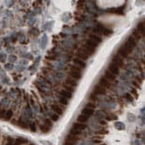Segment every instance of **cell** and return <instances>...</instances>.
<instances>
[{
  "mask_svg": "<svg viewBox=\"0 0 145 145\" xmlns=\"http://www.w3.org/2000/svg\"><path fill=\"white\" fill-rule=\"evenodd\" d=\"M77 142H73V141H70V140H64V143L63 145H76Z\"/></svg>",
  "mask_w": 145,
  "mask_h": 145,
  "instance_id": "obj_28",
  "label": "cell"
},
{
  "mask_svg": "<svg viewBox=\"0 0 145 145\" xmlns=\"http://www.w3.org/2000/svg\"><path fill=\"white\" fill-rule=\"evenodd\" d=\"M87 125L84 124V123H74L73 125H72V129H77V130H80V131H83L84 129H87Z\"/></svg>",
  "mask_w": 145,
  "mask_h": 145,
  "instance_id": "obj_2",
  "label": "cell"
},
{
  "mask_svg": "<svg viewBox=\"0 0 145 145\" xmlns=\"http://www.w3.org/2000/svg\"><path fill=\"white\" fill-rule=\"evenodd\" d=\"M44 124L47 125V126H49V127H50V128H51V126H52V122H51V120H50V119H45V120H44Z\"/></svg>",
  "mask_w": 145,
  "mask_h": 145,
  "instance_id": "obj_35",
  "label": "cell"
},
{
  "mask_svg": "<svg viewBox=\"0 0 145 145\" xmlns=\"http://www.w3.org/2000/svg\"><path fill=\"white\" fill-rule=\"evenodd\" d=\"M31 104H34V101H33V98L32 97H31Z\"/></svg>",
  "mask_w": 145,
  "mask_h": 145,
  "instance_id": "obj_43",
  "label": "cell"
},
{
  "mask_svg": "<svg viewBox=\"0 0 145 145\" xmlns=\"http://www.w3.org/2000/svg\"><path fill=\"white\" fill-rule=\"evenodd\" d=\"M82 113H83V115H84V116H92V115L94 114V110H92V109H89V108H84L83 110H82Z\"/></svg>",
  "mask_w": 145,
  "mask_h": 145,
  "instance_id": "obj_13",
  "label": "cell"
},
{
  "mask_svg": "<svg viewBox=\"0 0 145 145\" xmlns=\"http://www.w3.org/2000/svg\"><path fill=\"white\" fill-rule=\"evenodd\" d=\"M93 143H95V144H101V143H103V142L100 141L99 139H93Z\"/></svg>",
  "mask_w": 145,
  "mask_h": 145,
  "instance_id": "obj_39",
  "label": "cell"
},
{
  "mask_svg": "<svg viewBox=\"0 0 145 145\" xmlns=\"http://www.w3.org/2000/svg\"><path fill=\"white\" fill-rule=\"evenodd\" d=\"M113 64H116L117 67L118 66H120V67L123 66V59H122V57H118V56H114V57H113Z\"/></svg>",
  "mask_w": 145,
  "mask_h": 145,
  "instance_id": "obj_6",
  "label": "cell"
},
{
  "mask_svg": "<svg viewBox=\"0 0 145 145\" xmlns=\"http://www.w3.org/2000/svg\"><path fill=\"white\" fill-rule=\"evenodd\" d=\"M90 39H91V40L95 41L96 43H101L102 41H103V39L101 38V37H99V36L97 35H95V34H91V35H90Z\"/></svg>",
  "mask_w": 145,
  "mask_h": 145,
  "instance_id": "obj_22",
  "label": "cell"
},
{
  "mask_svg": "<svg viewBox=\"0 0 145 145\" xmlns=\"http://www.w3.org/2000/svg\"><path fill=\"white\" fill-rule=\"evenodd\" d=\"M82 52H83V53H85L87 56H90V55H93L94 54V52H95V50L94 49H92V48H90V47H89V46H87V45H83V48H82L81 50Z\"/></svg>",
  "mask_w": 145,
  "mask_h": 145,
  "instance_id": "obj_3",
  "label": "cell"
},
{
  "mask_svg": "<svg viewBox=\"0 0 145 145\" xmlns=\"http://www.w3.org/2000/svg\"><path fill=\"white\" fill-rule=\"evenodd\" d=\"M86 108H89V109H92V110H94V109L96 108V103H91V102H90V103H87L86 105Z\"/></svg>",
  "mask_w": 145,
  "mask_h": 145,
  "instance_id": "obj_33",
  "label": "cell"
},
{
  "mask_svg": "<svg viewBox=\"0 0 145 145\" xmlns=\"http://www.w3.org/2000/svg\"><path fill=\"white\" fill-rule=\"evenodd\" d=\"M0 90H1V86H0Z\"/></svg>",
  "mask_w": 145,
  "mask_h": 145,
  "instance_id": "obj_45",
  "label": "cell"
},
{
  "mask_svg": "<svg viewBox=\"0 0 145 145\" xmlns=\"http://www.w3.org/2000/svg\"><path fill=\"white\" fill-rule=\"evenodd\" d=\"M73 62H74V64H77L79 66H81L82 68H85V66H86V64H85L84 61L80 60V59H78V58H74Z\"/></svg>",
  "mask_w": 145,
  "mask_h": 145,
  "instance_id": "obj_19",
  "label": "cell"
},
{
  "mask_svg": "<svg viewBox=\"0 0 145 145\" xmlns=\"http://www.w3.org/2000/svg\"><path fill=\"white\" fill-rule=\"evenodd\" d=\"M96 134H97V135H106V134H108V130H107V129H100V130L97 131V132H96Z\"/></svg>",
  "mask_w": 145,
  "mask_h": 145,
  "instance_id": "obj_31",
  "label": "cell"
},
{
  "mask_svg": "<svg viewBox=\"0 0 145 145\" xmlns=\"http://www.w3.org/2000/svg\"><path fill=\"white\" fill-rule=\"evenodd\" d=\"M99 123H100V124H101V125H106V124H107L106 122H105V121H103V120H100Z\"/></svg>",
  "mask_w": 145,
  "mask_h": 145,
  "instance_id": "obj_41",
  "label": "cell"
},
{
  "mask_svg": "<svg viewBox=\"0 0 145 145\" xmlns=\"http://www.w3.org/2000/svg\"><path fill=\"white\" fill-rule=\"evenodd\" d=\"M133 84H134L135 86H137V87H138V83H136V82H133Z\"/></svg>",
  "mask_w": 145,
  "mask_h": 145,
  "instance_id": "obj_44",
  "label": "cell"
},
{
  "mask_svg": "<svg viewBox=\"0 0 145 145\" xmlns=\"http://www.w3.org/2000/svg\"><path fill=\"white\" fill-rule=\"evenodd\" d=\"M59 93H60V95L62 96V97L66 98V99H70V98H71V97H72L71 93L69 92V91H67V90H61Z\"/></svg>",
  "mask_w": 145,
  "mask_h": 145,
  "instance_id": "obj_12",
  "label": "cell"
},
{
  "mask_svg": "<svg viewBox=\"0 0 145 145\" xmlns=\"http://www.w3.org/2000/svg\"><path fill=\"white\" fill-rule=\"evenodd\" d=\"M116 119H117V117L114 114H110V116H106V120H108V121H113V120H116Z\"/></svg>",
  "mask_w": 145,
  "mask_h": 145,
  "instance_id": "obj_27",
  "label": "cell"
},
{
  "mask_svg": "<svg viewBox=\"0 0 145 145\" xmlns=\"http://www.w3.org/2000/svg\"><path fill=\"white\" fill-rule=\"evenodd\" d=\"M89 117L86 116H84V115L81 114V115H79L78 116H77V121H78V123H86L87 121H88Z\"/></svg>",
  "mask_w": 145,
  "mask_h": 145,
  "instance_id": "obj_20",
  "label": "cell"
},
{
  "mask_svg": "<svg viewBox=\"0 0 145 145\" xmlns=\"http://www.w3.org/2000/svg\"><path fill=\"white\" fill-rule=\"evenodd\" d=\"M99 83H100V86L103 87V88H110V82L108 81V80H106V79L104 78V77H102V78H100L99 80Z\"/></svg>",
  "mask_w": 145,
  "mask_h": 145,
  "instance_id": "obj_9",
  "label": "cell"
},
{
  "mask_svg": "<svg viewBox=\"0 0 145 145\" xmlns=\"http://www.w3.org/2000/svg\"><path fill=\"white\" fill-rule=\"evenodd\" d=\"M98 31H99V32H101L102 34H103V35H110V34L112 33V31H110L109 29H107V28H105L103 25H101V24H99L98 25Z\"/></svg>",
  "mask_w": 145,
  "mask_h": 145,
  "instance_id": "obj_5",
  "label": "cell"
},
{
  "mask_svg": "<svg viewBox=\"0 0 145 145\" xmlns=\"http://www.w3.org/2000/svg\"><path fill=\"white\" fill-rule=\"evenodd\" d=\"M135 46H136V40H135V38L133 37H129L126 40V42L124 43L123 47H124L126 50H128L130 52L131 50H132Z\"/></svg>",
  "mask_w": 145,
  "mask_h": 145,
  "instance_id": "obj_1",
  "label": "cell"
},
{
  "mask_svg": "<svg viewBox=\"0 0 145 145\" xmlns=\"http://www.w3.org/2000/svg\"><path fill=\"white\" fill-rule=\"evenodd\" d=\"M39 129H40L41 132L44 133V134H47V133H49L50 130V127L47 126V125H45V124H40L39 125Z\"/></svg>",
  "mask_w": 145,
  "mask_h": 145,
  "instance_id": "obj_16",
  "label": "cell"
},
{
  "mask_svg": "<svg viewBox=\"0 0 145 145\" xmlns=\"http://www.w3.org/2000/svg\"><path fill=\"white\" fill-rule=\"evenodd\" d=\"M65 84L69 85V86H72V87H76L77 85V83L76 80H74L73 78H71V77H68V78L66 79V83Z\"/></svg>",
  "mask_w": 145,
  "mask_h": 145,
  "instance_id": "obj_17",
  "label": "cell"
},
{
  "mask_svg": "<svg viewBox=\"0 0 145 145\" xmlns=\"http://www.w3.org/2000/svg\"><path fill=\"white\" fill-rule=\"evenodd\" d=\"M5 113H6V110H4V109L0 110V119L4 120V116H5Z\"/></svg>",
  "mask_w": 145,
  "mask_h": 145,
  "instance_id": "obj_32",
  "label": "cell"
},
{
  "mask_svg": "<svg viewBox=\"0 0 145 145\" xmlns=\"http://www.w3.org/2000/svg\"><path fill=\"white\" fill-rule=\"evenodd\" d=\"M64 88H65V90H67V91H69V92H73L74 91V88H71L70 86H69V85H67V84H64Z\"/></svg>",
  "mask_w": 145,
  "mask_h": 145,
  "instance_id": "obj_34",
  "label": "cell"
},
{
  "mask_svg": "<svg viewBox=\"0 0 145 145\" xmlns=\"http://www.w3.org/2000/svg\"><path fill=\"white\" fill-rule=\"evenodd\" d=\"M69 134H71V135H74V136H79L80 135L82 134V131L80 130H77V129H70V133Z\"/></svg>",
  "mask_w": 145,
  "mask_h": 145,
  "instance_id": "obj_25",
  "label": "cell"
},
{
  "mask_svg": "<svg viewBox=\"0 0 145 145\" xmlns=\"http://www.w3.org/2000/svg\"><path fill=\"white\" fill-rule=\"evenodd\" d=\"M108 71H110L111 74H113V75L116 76L119 74V69H118V67L116 66V64H111L109 65V70Z\"/></svg>",
  "mask_w": 145,
  "mask_h": 145,
  "instance_id": "obj_4",
  "label": "cell"
},
{
  "mask_svg": "<svg viewBox=\"0 0 145 145\" xmlns=\"http://www.w3.org/2000/svg\"><path fill=\"white\" fill-rule=\"evenodd\" d=\"M131 92H132V94L135 96V97H136V96H137V94H136V91L135 90H131Z\"/></svg>",
  "mask_w": 145,
  "mask_h": 145,
  "instance_id": "obj_42",
  "label": "cell"
},
{
  "mask_svg": "<svg viewBox=\"0 0 145 145\" xmlns=\"http://www.w3.org/2000/svg\"><path fill=\"white\" fill-rule=\"evenodd\" d=\"M51 109L54 110V111H56V113H57L58 115H62L63 114V110L59 106H57V105L53 104L51 106Z\"/></svg>",
  "mask_w": 145,
  "mask_h": 145,
  "instance_id": "obj_24",
  "label": "cell"
},
{
  "mask_svg": "<svg viewBox=\"0 0 145 145\" xmlns=\"http://www.w3.org/2000/svg\"><path fill=\"white\" fill-rule=\"evenodd\" d=\"M118 54H119L122 57H127L129 56V51L128 50H126L123 46H122V47H120L119 49H118Z\"/></svg>",
  "mask_w": 145,
  "mask_h": 145,
  "instance_id": "obj_8",
  "label": "cell"
},
{
  "mask_svg": "<svg viewBox=\"0 0 145 145\" xmlns=\"http://www.w3.org/2000/svg\"><path fill=\"white\" fill-rule=\"evenodd\" d=\"M57 120H58V116L56 114H53L51 116V121H54V122H57Z\"/></svg>",
  "mask_w": 145,
  "mask_h": 145,
  "instance_id": "obj_38",
  "label": "cell"
},
{
  "mask_svg": "<svg viewBox=\"0 0 145 145\" xmlns=\"http://www.w3.org/2000/svg\"><path fill=\"white\" fill-rule=\"evenodd\" d=\"M106 90L103 87L100 86L99 84L97 85V86L94 88V93L93 94H99V95H104Z\"/></svg>",
  "mask_w": 145,
  "mask_h": 145,
  "instance_id": "obj_7",
  "label": "cell"
},
{
  "mask_svg": "<svg viewBox=\"0 0 145 145\" xmlns=\"http://www.w3.org/2000/svg\"><path fill=\"white\" fill-rule=\"evenodd\" d=\"M104 78L106 79V80H108V81H114L115 79H116V76L113 75V74H111L110 71H105L104 73Z\"/></svg>",
  "mask_w": 145,
  "mask_h": 145,
  "instance_id": "obj_11",
  "label": "cell"
},
{
  "mask_svg": "<svg viewBox=\"0 0 145 145\" xmlns=\"http://www.w3.org/2000/svg\"><path fill=\"white\" fill-rule=\"evenodd\" d=\"M85 45L89 46V47L92 48V49H94V50H95L96 48L97 47L98 44H97V43H96L95 41L91 40V39H88V40L86 41V44H85Z\"/></svg>",
  "mask_w": 145,
  "mask_h": 145,
  "instance_id": "obj_15",
  "label": "cell"
},
{
  "mask_svg": "<svg viewBox=\"0 0 145 145\" xmlns=\"http://www.w3.org/2000/svg\"><path fill=\"white\" fill-rule=\"evenodd\" d=\"M29 127L32 132H36V131H37V127H36L35 123H31V124H29Z\"/></svg>",
  "mask_w": 145,
  "mask_h": 145,
  "instance_id": "obj_29",
  "label": "cell"
},
{
  "mask_svg": "<svg viewBox=\"0 0 145 145\" xmlns=\"http://www.w3.org/2000/svg\"><path fill=\"white\" fill-rule=\"evenodd\" d=\"M17 126L21 127L22 129H26L29 128V124H28V123H26L25 121H24L22 118H20L19 120H17Z\"/></svg>",
  "mask_w": 145,
  "mask_h": 145,
  "instance_id": "obj_10",
  "label": "cell"
},
{
  "mask_svg": "<svg viewBox=\"0 0 145 145\" xmlns=\"http://www.w3.org/2000/svg\"><path fill=\"white\" fill-rule=\"evenodd\" d=\"M69 74H70V76L71 77V78H75L77 79V80H79V79H81L82 77V75L81 73H79V72H76V71H73V70H70V72H69Z\"/></svg>",
  "mask_w": 145,
  "mask_h": 145,
  "instance_id": "obj_14",
  "label": "cell"
},
{
  "mask_svg": "<svg viewBox=\"0 0 145 145\" xmlns=\"http://www.w3.org/2000/svg\"><path fill=\"white\" fill-rule=\"evenodd\" d=\"M137 30L139 31H141L142 34H144V24H143V23H141V24H138Z\"/></svg>",
  "mask_w": 145,
  "mask_h": 145,
  "instance_id": "obj_26",
  "label": "cell"
},
{
  "mask_svg": "<svg viewBox=\"0 0 145 145\" xmlns=\"http://www.w3.org/2000/svg\"><path fill=\"white\" fill-rule=\"evenodd\" d=\"M125 97H126V98L128 99V101H129V102H132L133 101V97H132V96H131L130 94L127 93L126 95H125Z\"/></svg>",
  "mask_w": 145,
  "mask_h": 145,
  "instance_id": "obj_37",
  "label": "cell"
},
{
  "mask_svg": "<svg viewBox=\"0 0 145 145\" xmlns=\"http://www.w3.org/2000/svg\"><path fill=\"white\" fill-rule=\"evenodd\" d=\"M46 59H49V60H55L56 59V57L55 56H48V57H46Z\"/></svg>",
  "mask_w": 145,
  "mask_h": 145,
  "instance_id": "obj_40",
  "label": "cell"
},
{
  "mask_svg": "<svg viewBox=\"0 0 145 145\" xmlns=\"http://www.w3.org/2000/svg\"><path fill=\"white\" fill-rule=\"evenodd\" d=\"M77 57H78V59H80V60H83V61H85V60H87V59L89 58L88 56H87L85 53H83V52H82L81 50H79V52H77Z\"/></svg>",
  "mask_w": 145,
  "mask_h": 145,
  "instance_id": "obj_18",
  "label": "cell"
},
{
  "mask_svg": "<svg viewBox=\"0 0 145 145\" xmlns=\"http://www.w3.org/2000/svg\"><path fill=\"white\" fill-rule=\"evenodd\" d=\"M59 102H60L61 104L63 105H67L68 104V100L66 98H64V97H60L59 98Z\"/></svg>",
  "mask_w": 145,
  "mask_h": 145,
  "instance_id": "obj_30",
  "label": "cell"
},
{
  "mask_svg": "<svg viewBox=\"0 0 145 145\" xmlns=\"http://www.w3.org/2000/svg\"><path fill=\"white\" fill-rule=\"evenodd\" d=\"M12 116H13V111H12V110H6V113H5V116H4V120H5V121H10V120H11Z\"/></svg>",
  "mask_w": 145,
  "mask_h": 145,
  "instance_id": "obj_21",
  "label": "cell"
},
{
  "mask_svg": "<svg viewBox=\"0 0 145 145\" xmlns=\"http://www.w3.org/2000/svg\"><path fill=\"white\" fill-rule=\"evenodd\" d=\"M65 139L66 140H70V141H73V142H77L79 139H80V137L77 136H74V135H71V134H69L66 136V137H65Z\"/></svg>",
  "mask_w": 145,
  "mask_h": 145,
  "instance_id": "obj_23",
  "label": "cell"
},
{
  "mask_svg": "<svg viewBox=\"0 0 145 145\" xmlns=\"http://www.w3.org/2000/svg\"><path fill=\"white\" fill-rule=\"evenodd\" d=\"M71 70H73V71H76V72H79L80 73V71H82V69L79 68V67H77V66H71Z\"/></svg>",
  "mask_w": 145,
  "mask_h": 145,
  "instance_id": "obj_36",
  "label": "cell"
}]
</instances>
